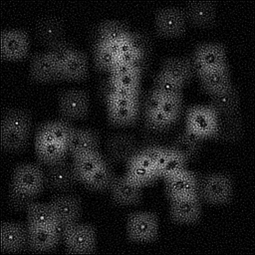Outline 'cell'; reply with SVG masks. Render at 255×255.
I'll list each match as a JSON object with an SVG mask.
<instances>
[{
  "mask_svg": "<svg viewBox=\"0 0 255 255\" xmlns=\"http://www.w3.org/2000/svg\"><path fill=\"white\" fill-rule=\"evenodd\" d=\"M233 182L225 173H210L199 177L197 195L211 204H224L232 198Z\"/></svg>",
  "mask_w": 255,
  "mask_h": 255,
  "instance_id": "cell-1",
  "label": "cell"
},
{
  "mask_svg": "<svg viewBox=\"0 0 255 255\" xmlns=\"http://www.w3.org/2000/svg\"><path fill=\"white\" fill-rule=\"evenodd\" d=\"M127 234L131 241H153L158 234L157 215L149 211H137L129 214L127 219Z\"/></svg>",
  "mask_w": 255,
  "mask_h": 255,
  "instance_id": "cell-2",
  "label": "cell"
},
{
  "mask_svg": "<svg viewBox=\"0 0 255 255\" xmlns=\"http://www.w3.org/2000/svg\"><path fill=\"white\" fill-rule=\"evenodd\" d=\"M11 185L37 196L45 187L44 169L36 163H22L14 168Z\"/></svg>",
  "mask_w": 255,
  "mask_h": 255,
  "instance_id": "cell-3",
  "label": "cell"
},
{
  "mask_svg": "<svg viewBox=\"0 0 255 255\" xmlns=\"http://www.w3.org/2000/svg\"><path fill=\"white\" fill-rule=\"evenodd\" d=\"M191 60L196 75L204 71L227 66L225 48L219 43H203L198 45L191 56Z\"/></svg>",
  "mask_w": 255,
  "mask_h": 255,
  "instance_id": "cell-4",
  "label": "cell"
},
{
  "mask_svg": "<svg viewBox=\"0 0 255 255\" xmlns=\"http://www.w3.org/2000/svg\"><path fill=\"white\" fill-rule=\"evenodd\" d=\"M155 30L163 37H178L182 35L186 27L184 11L178 7L168 6L159 8L155 13Z\"/></svg>",
  "mask_w": 255,
  "mask_h": 255,
  "instance_id": "cell-5",
  "label": "cell"
},
{
  "mask_svg": "<svg viewBox=\"0 0 255 255\" xmlns=\"http://www.w3.org/2000/svg\"><path fill=\"white\" fill-rule=\"evenodd\" d=\"M217 114L209 106H195L186 111L185 128L203 139L213 137L217 125Z\"/></svg>",
  "mask_w": 255,
  "mask_h": 255,
  "instance_id": "cell-6",
  "label": "cell"
},
{
  "mask_svg": "<svg viewBox=\"0 0 255 255\" xmlns=\"http://www.w3.org/2000/svg\"><path fill=\"white\" fill-rule=\"evenodd\" d=\"M45 172V187L56 193L70 191L78 181L73 166L66 160L47 165Z\"/></svg>",
  "mask_w": 255,
  "mask_h": 255,
  "instance_id": "cell-7",
  "label": "cell"
},
{
  "mask_svg": "<svg viewBox=\"0 0 255 255\" xmlns=\"http://www.w3.org/2000/svg\"><path fill=\"white\" fill-rule=\"evenodd\" d=\"M90 107L89 94L83 90H67L59 96V111L66 121L83 119Z\"/></svg>",
  "mask_w": 255,
  "mask_h": 255,
  "instance_id": "cell-8",
  "label": "cell"
},
{
  "mask_svg": "<svg viewBox=\"0 0 255 255\" xmlns=\"http://www.w3.org/2000/svg\"><path fill=\"white\" fill-rule=\"evenodd\" d=\"M165 193L170 200L197 195L199 176L194 172L183 169L171 176L165 177Z\"/></svg>",
  "mask_w": 255,
  "mask_h": 255,
  "instance_id": "cell-9",
  "label": "cell"
},
{
  "mask_svg": "<svg viewBox=\"0 0 255 255\" xmlns=\"http://www.w3.org/2000/svg\"><path fill=\"white\" fill-rule=\"evenodd\" d=\"M28 33L21 29H7L1 34V55L4 59L20 60L29 53Z\"/></svg>",
  "mask_w": 255,
  "mask_h": 255,
  "instance_id": "cell-10",
  "label": "cell"
},
{
  "mask_svg": "<svg viewBox=\"0 0 255 255\" xmlns=\"http://www.w3.org/2000/svg\"><path fill=\"white\" fill-rule=\"evenodd\" d=\"M136 138L127 132L115 133L107 141L108 159L112 162H128L137 151Z\"/></svg>",
  "mask_w": 255,
  "mask_h": 255,
  "instance_id": "cell-11",
  "label": "cell"
},
{
  "mask_svg": "<svg viewBox=\"0 0 255 255\" xmlns=\"http://www.w3.org/2000/svg\"><path fill=\"white\" fill-rule=\"evenodd\" d=\"M96 229L92 225L79 223L72 227L64 240L67 250L74 253L92 252L96 248Z\"/></svg>",
  "mask_w": 255,
  "mask_h": 255,
  "instance_id": "cell-12",
  "label": "cell"
},
{
  "mask_svg": "<svg viewBox=\"0 0 255 255\" xmlns=\"http://www.w3.org/2000/svg\"><path fill=\"white\" fill-rule=\"evenodd\" d=\"M126 175L140 186L150 184L159 177L155 164L138 152L127 162Z\"/></svg>",
  "mask_w": 255,
  "mask_h": 255,
  "instance_id": "cell-13",
  "label": "cell"
},
{
  "mask_svg": "<svg viewBox=\"0 0 255 255\" xmlns=\"http://www.w3.org/2000/svg\"><path fill=\"white\" fill-rule=\"evenodd\" d=\"M198 195L171 200L170 218L176 223H194L201 215V202Z\"/></svg>",
  "mask_w": 255,
  "mask_h": 255,
  "instance_id": "cell-14",
  "label": "cell"
},
{
  "mask_svg": "<svg viewBox=\"0 0 255 255\" xmlns=\"http://www.w3.org/2000/svg\"><path fill=\"white\" fill-rule=\"evenodd\" d=\"M140 185L130 180L126 174L116 176L110 190L112 199L121 205L135 204L140 201L142 196Z\"/></svg>",
  "mask_w": 255,
  "mask_h": 255,
  "instance_id": "cell-15",
  "label": "cell"
},
{
  "mask_svg": "<svg viewBox=\"0 0 255 255\" xmlns=\"http://www.w3.org/2000/svg\"><path fill=\"white\" fill-rule=\"evenodd\" d=\"M30 78L35 82H51L61 79L60 67L51 59L47 52L35 54L30 63Z\"/></svg>",
  "mask_w": 255,
  "mask_h": 255,
  "instance_id": "cell-16",
  "label": "cell"
},
{
  "mask_svg": "<svg viewBox=\"0 0 255 255\" xmlns=\"http://www.w3.org/2000/svg\"><path fill=\"white\" fill-rule=\"evenodd\" d=\"M49 204L56 219L78 222V219L81 216L82 203L77 195L61 193L55 196Z\"/></svg>",
  "mask_w": 255,
  "mask_h": 255,
  "instance_id": "cell-17",
  "label": "cell"
},
{
  "mask_svg": "<svg viewBox=\"0 0 255 255\" xmlns=\"http://www.w3.org/2000/svg\"><path fill=\"white\" fill-rule=\"evenodd\" d=\"M100 145V135L91 129L74 128L66 144L68 153L72 157L91 151H97Z\"/></svg>",
  "mask_w": 255,
  "mask_h": 255,
  "instance_id": "cell-18",
  "label": "cell"
},
{
  "mask_svg": "<svg viewBox=\"0 0 255 255\" xmlns=\"http://www.w3.org/2000/svg\"><path fill=\"white\" fill-rule=\"evenodd\" d=\"M243 134V122L238 112L222 115L217 117V125L214 138L225 141L234 142Z\"/></svg>",
  "mask_w": 255,
  "mask_h": 255,
  "instance_id": "cell-19",
  "label": "cell"
},
{
  "mask_svg": "<svg viewBox=\"0 0 255 255\" xmlns=\"http://www.w3.org/2000/svg\"><path fill=\"white\" fill-rule=\"evenodd\" d=\"M160 73L174 79L182 86L187 84L194 76L195 69L191 58L171 57L162 62Z\"/></svg>",
  "mask_w": 255,
  "mask_h": 255,
  "instance_id": "cell-20",
  "label": "cell"
},
{
  "mask_svg": "<svg viewBox=\"0 0 255 255\" xmlns=\"http://www.w3.org/2000/svg\"><path fill=\"white\" fill-rule=\"evenodd\" d=\"M201 89L210 96L229 88L231 77L228 66L201 72L197 74Z\"/></svg>",
  "mask_w": 255,
  "mask_h": 255,
  "instance_id": "cell-21",
  "label": "cell"
},
{
  "mask_svg": "<svg viewBox=\"0 0 255 255\" xmlns=\"http://www.w3.org/2000/svg\"><path fill=\"white\" fill-rule=\"evenodd\" d=\"M2 249L4 251H19L28 247L27 226L18 222H5L1 227Z\"/></svg>",
  "mask_w": 255,
  "mask_h": 255,
  "instance_id": "cell-22",
  "label": "cell"
},
{
  "mask_svg": "<svg viewBox=\"0 0 255 255\" xmlns=\"http://www.w3.org/2000/svg\"><path fill=\"white\" fill-rule=\"evenodd\" d=\"M183 11L186 21L197 27H208L216 19V7L210 2H191Z\"/></svg>",
  "mask_w": 255,
  "mask_h": 255,
  "instance_id": "cell-23",
  "label": "cell"
},
{
  "mask_svg": "<svg viewBox=\"0 0 255 255\" xmlns=\"http://www.w3.org/2000/svg\"><path fill=\"white\" fill-rule=\"evenodd\" d=\"M28 247L33 251H48L59 244V239L50 226H32L27 224Z\"/></svg>",
  "mask_w": 255,
  "mask_h": 255,
  "instance_id": "cell-24",
  "label": "cell"
},
{
  "mask_svg": "<svg viewBox=\"0 0 255 255\" xmlns=\"http://www.w3.org/2000/svg\"><path fill=\"white\" fill-rule=\"evenodd\" d=\"M65 28L63 22L53 16L41 19L36 26V36L47 47L64 40Z\"/></svg>",
  "mask_w": 255,
  "mask_h": 255,
  "instance_id": "cell-25",
  "label": "cell"
},
{
  "mask_svg": "<svg viewBox=\"0 0 255 255\" xmlns=\"http://www.w3.org/2000/svg\"><path fill=\"white\" fill-rule=\"evenodd\" d=\"M127 24L118 20H108L99 24L95 32V44H109L121 42L129 35Z\"/></svg>",
  "mask_w": 255,
  "mask_h": 255,
  "instance_id": "cell-26",
  "label": "cell"
},
{
  "mask_svg": "<svg viewBox=\"0 0 255 255\" xmlns=\"http://www.w3.org/2000/svg\"><path fill=\"white\" fill-rule=\"evenodd\" d=\"M239 103V93L237 89L231 85L229 88L211 95L208 106L217 116H222L238 112Z\"/></svg>",
  "mask_w": 255,
  "mask_h": 255,
  "instance_id": "cell-27",
  "label": "cell"
},
{
  "mask_svg": "<svg viewBox=\"0 0 255 255\" xmlns=\"http://www.w3.org/2000/svg\"><path fill=\"white\" fill-rule=\"evenodd\" d=\"M88 57L79 50H76L72 56L60 68L61 79L70 81H80L88 76Z\"/></svg>",
  "mask_w": 255,
  "mask_h": 255,
  "instance_id": "cell-28",
  "label": "cell"
},
{
  "mask_svg": "<svg viewBox=\"0 0 255 255\" xmlns=\"http://www.w3.org/2000/svg\"><path fill=\"white\" fill-rule=\"evenodd\" d=\"M104 160L105 157L99 150L74 156L72 166L78 181L83 183L104 162Z\"/></svg>",
  "mask_w": 255,
  "mask_h": 255,
  "instance_id": "cell-29",
  "label": "cell"
},
{
  "mask_svg": "<svg viewBox=\"0 0 255 255\" xmlns=\"http://www.w3.org/2000/svg\"><path fill=\"white\" fill-rule=\"evenodd\" d=\"M116 174L112 161L105 158L104 162L83 182L85 186L95 191H105L111 188Z\"/></svg>",
  "mask_w": 255,
  "mask_h": 255,
  "instance_id": "cell-30",
  "label": "cell"
},
{
  "mask_svg": "<svg viewBox=\"0 0 255 255\" xmlns=\"http://www.w3.org/2000/svg\"><path fill=\"white\" fill-rule=\"evenodd\" d=\"M37 158L44 164H53L65 160L68 150L67 146L58 141L35 142Z\"/></svg>",
  "mask_w": 255,
  "mask_h": 255,
  "instance_id": "cell-31",
  "label": "cell"
},
{
  "mask_svg": "<svg viewBox=\"0 0 255 255\" xmlns=\"http://www.w3.org/2000/svg\"><path fill=\"white\" fill-rule=\"evenodd\" d=\"M1 137L4 149L9 151H18L27 146L29 131L2 125Z\"/></svg>",
  "mask_w": 255,
  "mask_h": 255,
  "instance_id": "cell-32",
  "label": "cell"
},
{
  "mask_svg": "<svg viewBox=\"0 0 255 255\" xmlns=\"http://www.w3.org/2000/svg\"><path fill=\"white\" fill-rule=\"evenodd\" d=\"M28 225L32 226H51L56 220L55 214L50 204L33 202L27 208Z\"/></svg>",
  "mask_w": 255,
  "mask_h": 255,
  "instance_id": "cell-33",
  "label": "cell"
},
{
  "mask_svg": "<svg viewBox=\"0 0 255 255\" xmlns=\"http://www.w3.org/2000/svg\"><path fill=\"white\" fill-rule=\"evenodd\" d=\"M139 117V105L130 107L113 108L108 107L109 122L118 127L130 126L136 122Z\"/></svg>",
  "mask_w": 255,
  "mask_h": 255,
  "instance_id": "cell-34",
  "label": "cell"
},
{
  "mask_svg": "<svg viewBox=\"0 0 255 255\" xmlns=\"http://www.w3.org/2000/svg\"><path fill=\"white\" fill-rule=\"evenodd\" d=\"M186 162L187 161L182 156L175 153L168 147L165 156L157 165L156 170L159 176L165 178L185 169Z\"/></svg>",
  "mask_w": 255,
  "mask_h": 255,
  "instance_id": "cell-35",
  "label": "cell"
},
{
  "mask_svg": "<svg viewBox=\"0 0 255 255\" xmlns=\"http://www.w3.org/2000/svg\"><path fill=\"white\" fill-rule=\"evenodd\" d=\"M183 87L174 79L158 73L154 78L152 90L159 93L162 97H182Z\"/></svg>",
  "mask_w": 255,
  "mask_h": 255,
  "instance_id": "cell-36",
  "label": "cell"
},
{
  "mask_svg": "<svg viewBox=\"0 0 255 255\" xmlns=\"http://www.w3.org/2000/svg\"><path fill=\"white\" fill-rule=\"evenodd\" d=\"M2 125L13 127L25 131H29L32 126V119L29 112L24 110H9L4 113Z\"/></svg>",
  "mask_w": 255,
  "mask_h": 255,
  "instance_id": "cell-37",
  "label": "cell"
},
{
  "mask_svg": "<svg viewBox=\"0 0 255 255\" xmlns=\"http://www.w3.org/2000/svg\"><path fill=\"white\" fill-rule=\"evenodd\" d=\"M200 147H201V144L194 143L189 139H187L186 137H184L181 133H179L171 141L169 149L179 154L187 161L196 157V155L200 150Z\"/></svg>",
  "mask_w": 255,
  "mask_h": 255,
  "instance_id": "cell-38",
  "label": "cell"
},
{
  "mask_svg": "<svg viewBox=\"0 0 255 255\" xmlns=\"http://www.w3.org/2000/svg\"><path fill=\"white\" fill-rule=\"evenodd\" d=\"M118 61V56L115 55L110 49L104 44H95L94 47V65L100 71H108Z\"/></svg>",
  "mask_w": 255,
  "mask_h": 255,
  "instance_id": "cell-39",
  "label": "cell"
},
{
  "mask_svg": "<svg viewBox=\"0 0 255 255\" xmlns=\"http://www.w3.org/2000/svg\"><path fill=\"white\" fill-rule=\"evenodd\" d=\"M77 49L68 41L61 40L48 47L46 51L51 59L61 68Z\"/></svg>",
  "mask_w": 255,
  "mask_h": 255,
  "instance_id": "cell-40",
  "label": "cell"
},
{
  "mask_svg": "<svg viewBox=\"0 0 255 255\" xmlns=\"http://www.w3.org/2000/svg\"><path fill=\"white\" fill-rule=\"evenodd\" d=\"M46 128L49 129L50 133L52 134L55 141H58L63 144H67L70 135L72 134L74 130V127L69 123V121L61 120V121H55V122H49L45 123Z\"/></svg>",
  "mask_w": 255,
  "mask_h": 255,
  "instance_id": "cell-41",
  "label": "cell"
},
{
  "mask_svg": "<svg viewBox=\"0 0 255 255\" xmlns=\"http://www.w3.org/2000/svg\"><path fill=\"white\" fill-rule=\"evenodd\" d=\"M174 122L169 119L161 110L144 115L145 127L153 131H163L167 129Z\"/></svg>",
  "mask_w": 255,
  "mask_h": 255,
  "instance_id": "cell-42",
  "label": "cell"
},
{
  "mask_svg": "<svg viewBox=\"0 0 255 255\" xmlns=\"http://www.w3.org/2000/svg\"><path fill=\"white\" fill-rule=\"evenodd\" d=\"M35 198L36 196L26 193L10 185V190L8 193V201L12 208L16 210H27V208L33 202H35Z\"/></svg>",
  "mask_w": 255,
  "mask_h": 255,
  "instance_id": "cell-43",
  "label": "cell"
},
{
  "mask_svg": "<svg viewBox=\"0 0 255 255\" xmlns=\"http://www.w3.org/2000/svg\"><path fill=\"white\" fill-rule=\"evenodd\" d=\"M160 110L174 123L181 115L182 97H165L162 100Z\"/></svg>",
  "mask_w": 255,
  "mask_h": 255,
  "instance_id": "cell-44",
  "label": "cell"
},
{
  "mask_svg": "<svg viewBox=\"0 0 255 255\" xmlns=\"http://www.w3.org/2000/svg\"><path fill=\"white\" fill-rule=\"evenodd\" d=\"M128 40L131 45L132 51L139 55L148 57L150 51V40L148 36L142 32H130Z\"/></svg>",
  "mask_w": 255,
  "mask_h": 255,
  "instance_id": "cell-45",
  "label": "cell"
},
{
  "mask_svg": "<svg viewBox=\"0 0 255 255\" xmlns=\"http://www.w3.org/2000/svg\"><path fill=\"white\" fill-rule=\"evenodd\" d=\"M116 85L129 89V90H139L140 85V78L141 75L136 72H130L119 77H110Z\"/></svg>",
  "mask_w": 255,
  "mask_h": 255,
  "instance_id": "cell-46",
  "label": "cell"
},
{
  "mask_svg": "<svg viewBox=\"0 0 255 255\" xmlns=\"http://www.w3.org/2000/svg\"><path fill=\"white\" fill-rule=\"evenodd\" d=\"M163 98L164 97H162L159 93H157L154 90H151L147 94V96H146V98L144 99V102H143L144 115L151 114L153 112H156V111L160 110Z\"/></svg>",
  "mask_w": 255,
  "mask_h": 255,
  "instance_id": "cell-47",
  "label": "cell"
},
{
  "mask_svg": "<svg viewBox=\"0 0 255 255\" xmlns=\"http://www.w3.org/2000/svg\"><path fill=\"white\" fill-rule=\"evenodd\" d=\"M165 147L156 144V143H147L144 144L143 146H140L138 148V153L145 156L146 158H148L149 160H151L154 164L156 162V160L158 159V157L162 154V152L164 151Z\"/></svg>",
  "mask_w": 255,
  "mask_h": 255,
  "instance_id": "cell-48",
  "label": "cell"
},
{
  "mask_svg": "<svg viewBox=\"0 0 255 255\" xmlns=\"http://www.w3.org/2000/svg\"><path fill=\"white\" fill-rule=\"evenodd\" d=\"M78 222H72V221H67V220H62V219H56L53 224L50 226L59 239V241H64L72 227Z\"/></svg>",
  "mask_w": 255,
  "mask_h": 255,
  "instance_id": "cell-49",
  "label": "cell"
},
{
  "mask_svg": "<svg viewBox=\"0 0 255 255\" xmlns=\"http://www.w3.org/2000/svg\"><path fill=\"white\" fill-rule=\"evenodd\" d=\"M108 107L121 108V107H130L139 105V97H114L107 102Z\"/></svg>",
  "mask_w": 255,
  "mask_h": 255,
  "instance_id": "cell-50",
  "label": "cell"
},
{
  "mask_svg": "<svg viewBox=\"0 0 255 255\" xmlns=\"http://www.w3.org/2000/svg\"><path fill=\"white\" fill-rule=\"evenodd\" d=\"M130 72H134L130 65L118 60L113 68L110 70V77H119Z\"/></svg>",
  "mask_w": 255,
  "mask_h": 255,
  "instance_id": "cell-51",
  "label": "cell"
},
{
  "mask_svg": "<svg viewBox=\"0 0 255 255\" xmlns=\"http://www.w3.org/2000/svg\"><path fill=\"white\" fill-rule=\"evenodd\" d=\"M180 133H181L184 137H186L187 139H189L190 141H192V142H194V143L201 144V142H202V140H203V138H202L201 136H199L196 132H194V131H192L191 129L186 128H185Z\"/></svg>",
  "mask_w": 255,
  "mask_h": 255,
  "instance_id": "cell-52",
  "label": "cell"
},
{
  "mask_svg": "<svg viewBox=\"0 0 255 255\" xmlns=\"http://www.w3.org/2000/svg\"><path fill=\"white\" fill-rule=\"evenodd\" d=\"M131 50L132 49H131L130 42L128 40V36L127 38H125L124 40H122L121 42H119V55L128 52V51H131Z\"/></svg>",
  "mask_w": 255,
  "mask_h": 255,
  "instance_id": "cell-53",
  "label": "cell"
}]
</instances>
